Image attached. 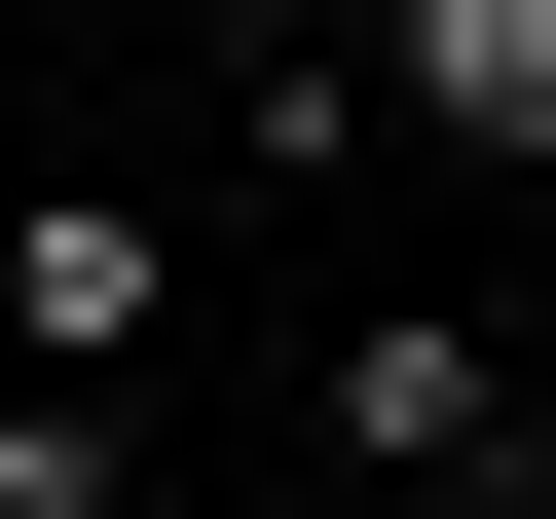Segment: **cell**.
I'll return each instance as SVG.
<instances>
[{
  "instance_id": "cell-1",
  "label": "cell",
  "mask_w": 556,
  "mask_h": 519,
  "mask_svg": "<svg viewBox=\"0 0 556 519\" xmlns=\"http://www.w3.org/2000/svg\"><path fill=\"white\" fill-rule=\"evenodd\" d=\"M334 482H408V519H556V408H519L445 298H371V334H334Z\"/></svg>"
},
{
  "instance_id": "cell-2",
  "label": "cell",
  "mask_w": 556,
  "mask_h": 519,
  "mask_svg": "<svg viewBox=\"0 0 556 519\" xmlns=\"http://www.w3.org/2000/svg\"><path fill=\"white\" fill-rule=\"evenodd\" d=\"M0 371H149V223L112 186H0Z\"/></svg>"
},
{
  "instance_id": "cell-3",
  "label": "cell",
  "mask_w": 556,
  "mask_h": 519,
  "mask_svg": "<svg viewBox=\"0 0 556 519\" xmlns=\"http://www.w3.org/2000/svg\"><path fill=\"white\" fill-rule=\"evenodd\" d=\"M371 75H408L445 149H519V186H556V0H371Z\"/></svg>"
},
{
  "instance_id": "cell-4",
  "label": "cell",
  "mask_w": 556,
  "mask_h": 519,
  "mask_svg": "<svg viewBox=\"0 0 556 519\" xmlns=\"http://www.w3.org/2000/svg\"><path fill=\"white\" fill-rule=\"evenodd\" d=\"M0 519H149V408L112 371H0Z\"/></svg>"
},
{
  "instance_id": "cell-5",
  "label": "cell",
  "mask_w": 556,
  "mask_h": 519,
  "mask_svg": "<svg viewBox=\"0 0 556 519\" xmlns=\"http://www.w3.org/2000/svg\"><path fill=\"white\" fill-rule=\"evenodd\" d=\"M223 519H408V482H223Z\"/></svg>"
}]
</instances>
